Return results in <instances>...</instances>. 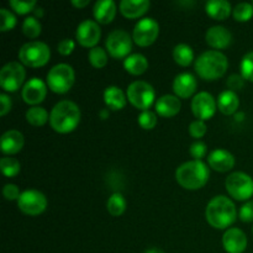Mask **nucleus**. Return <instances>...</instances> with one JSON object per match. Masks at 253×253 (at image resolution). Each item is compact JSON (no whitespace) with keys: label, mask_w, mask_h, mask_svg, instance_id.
<instances>
[{"label":"nucleus","mask_w":253,"mask_h":253,"mask_svg":"<svg viewBox=\"0 0 253 253\" xmlns=\"http://www.w3.org/2000/svg\"><path fill=\"white\" fill-rule=\"evenodd\" d=\"M49 120L48 113L41 106H32L26 111V121L32 126H43Z\"/></svg>","instance_id":"c85d7f7f"},{"label":"nucleus","mask_w":253,"mask_h":253,"mask_svg":"<svg viewBox=\"0 0 253 253\" xmlns=\"http://www.w3.org/2000/svg\"><path fill=\"white\" fill-rule=\"evenodd\" d=\"M205 217L210 226L214 229L225 230L236 221V207L230 198L225 195H217L212 198L207 205Z\"/></svg>","instance_id":"f257e3e1"},{"label":"nucleus","mask_w":253,"mask_h":253,"mask_svg":"<svg viewBox=\"0 0 253 253\" xmlns=\"http://www.w3.org/2000/svg\"><path fill=\"white\" fill-rule=\"evenodd\" d=\"M182 104L178 96L175 95H163L156 103V111L162 118H173L180 111Z\"/></svg>","instance_id":"412c9836"},{"label":"nucleus","mask_w":253,"mask_h":253,"mask_svg":"<svg viewBox=\"0 0 253 253\" xmlns=\"http://www.w3.org/2000/svg\"><path fill=\"white\" fill-rule=\"evenodd\" d=\"M229 62L224 53L216 49L207 51L200 54L195 61V72L204 81H216L221 78L227 71Z\"/></svg>","instance_id":"7ed1b4c3"},{"label":"nucleus","mask_w":253,"mask_h":253,"mask_svg":"<svg viewBox=\"0 0 253 253\" xmlns=\"http://www.w3.org/2000/svg\"><path fill=\"white\" fill-rule=\"evenodd\" d=\"M104 101H105L106 106L111 110H121L126 106L127 103V95L124 94L119 86L111 85L108 86L104 91Z\"/></svg>","instance_id":"b1692460"},{"label":"nucleus","mask_w":253,"mask_h":253,"mask_svg":"<svg viewBox=\"0 0 253 253\" xmlns=\"http://www.w3.org/2000/svg\"><path fill=\"white\" fill-rule=\"evenodd\" d=\"M101 37V30L98 22L93 20H84L77 27L76 39L83 47L94 48L99 43Z\"/></svg>","instance_id":"4468645a"},{"label":"nucleus","mask_w":253,"mask_h":253,"mask_svg":"<svg viewBox=\"0 0 253 253\" xmlns=\"http://www.w3.org/2000/svg\"><path fill=\"white\" fill-rule=\"evenodd\" d=\"M116 4L113 0H100V1H96L94 5L93 14L95 17L96 22L99 24H110L116 16Z\"/></svg>","instance_id":"4be33fe9"},{"label":"nucleus","mask_w":253,"mask_h":253,"mask_svg":"<svg viewBox=\"0 0 253 253\" xmlns=\"http://www.w3.org/2000/svg\"><path fill=\"white\" fill-rule=\"evenodd\" d=\"M239 106V96H237V94L235 91L225 90L219 95V99H217V109L224 115H232V114L236 113Z\"/></svg>","instance_id":"393cba45"},{"label":"nucleus","mask_w":253,"mask_h":253,"mask_svg":"<svg viewBox=\"0 0 253 253\" xmlns=\"http://www.w3.org/2000/svg\"><path fill=\"white\" fill-rule=\"evenodd\" d=\"M74 48H76V43L71 39H64L58 43V52L62 56H69L74 51Z\"/></svg>","instance_id":"c03bdc74"},{"label":"nucleus","mask_w":253,"mask_h":253,"mask_svg":"<svg viewBox=\"0 0 253 253\" xmlns=\"http://www.w3.org/2000/svg\"><path fill=\"white\" fill-rule=\"evenodd\" d=\"M190 155L194 158V161H202V158L207 155V145L202 141H197L190 146Z\"/></svg>","instance_id":"ea45409f"},{"label":"nucleus","mask_w":253,"mask_h":253,"mask_svg":"<svg viewBox=\"0 0 253 253\" xmlns=\"http://www.w3.org/2000/svg\"><path fill=\"white\" fill-rule=\"evenodd\" d=\"M239 216L241 221L252 222L253 221V202H247L240 209Z\"/></svg>","instance_id":"a19ab883"},{"label":"nucleus","mask_w":253,"mask_h":253,"mask_svg":"<svg viewBox=\"0 0 253 253\" xmlns=\"http://www.w3.org/2000/svg\"><path fill=\"white\" fill-rule=\"evenodd\" d=\"M151 2L147 0H123L120 2V11L127 19H137L148 11Z\"/></svg>","instance_id":"5701e85b"},{"label":"nucleus","mask_w":253,"mask_h":253,"mask_svg":"<svg viewBox=\"0 0 253 253\" xmlns=\"http://www.w3.org/2000/svg\"><path fill=\"white\" fill-rule=\"evenodd\" d=\"M197 79L190 73L178 74L173 82V91L175 96L182 99H188L197 90Z\"/></svg>","instance_id":"f3484780"},{"label":"nucleus","mask_w":253,"mask_h":253,"mask_svg":"<svg viewBox=\"0 0 253 253\" xmlns=\"http://www.w3.org/2000/svg\"><path fill=\"white\" fill-rule=\"evenodd\" d=\"M160 35V25L152 17H145L135 25L132 40L140 47L151 46Z\"/></svg>","instance_id":"f8f14e48"},{"label":"nucleus","mask_w":253,"mask_h":253,"mask_svg":"<svg viewBox=\"0 0 253 253\" xmlns=\"http://www.w3.org/2000/svg\"><path fill=\"white\" fill-rule=\"evenodd\" d=\"M0 104H1L0 115L5 116L10 110H11V100H10V98L6 94H1V95H0Z\"/></svg>","instance_id":"a18cd8bd"},{"label":"nucleus","mask_w":253,"mask_h":253,"mask_svg":"<svg viewBox=\"0 0 253 253\" xmlns=\"http://www.w3.org/2000/svg\"><path fill=\"white\" fill-rule=\"evenodd\" d=\"M35 15H36V19L37 17H42L43 16V9H42V7H36V9H35Z\"/></svg>","instance_id":"09e8293b"},{"label":"nucleus","mask_w":253,"mask_h":253,"mask_svg":"<svg viewBox=\"0 0 253 253\" xmlns=\"http://www.w3.org/2000/svg\"><path fill=\"white\" fill-rule=\"evenodd\" d=\"M41 29V24H40V21L35 16L26 17L24 24H22V32L29 39H36V37H39L42 31Z\"/></svg>","instance_id":"473e14b6"},{"label":"nucleus","mask_w":253,"mask_h":253,"mask_svg":"<svg viewBox=\"0 0 253 253\" xmlns=\"http://www.w3.org/2000/svg\"><path fill=\"white\" fill-rule=\"evenodd\" d=\"M0 168H1L5 177H15V175L19 174L20 169H21V165H20L16 158L2 157L0 160Z\"/></svg>","instance_id":"72a5a7b5"},{"label":"nucleus","mask_w":253,"mask_h":253,"mask_svg":"<svg viewBox=\"0 0 253 253\" xmlns=\"http://www.w3.org/2000/svg\"><path fill=\"white\" fill-rule=\"evenodd\" d=\"M72 5L78 7V9H83L86 5H89V0H73V1H72Z\"/></svg>","instance_id":"49530a36"},{"label":"nucleus","mask_w":253,"mask_h":253,"mask_svg":"<svg viewBox=\"0 0 253 253\" xmlns=\"http://www.w3.org/2000/svg\"><path fill=\"white\" fill-rule=\"evenodd\" d=\"M17 207L24 214L37 216L46 210L47 198L44 197L43 193L36 189L25 190L17 200Z\"/></svg>","instance_id":"9b49d317"},{"label":"nucleus","mask_w":253,"mask_h":253,"mask_svg":"<svg viewBox=\"0 0 253 253\" xmlns=\"http://www.w3.org/2000/svg\"><path fill=\"white\" fill-rule=\"evenodd\" d=\"M47 95V85L40 78H32L24 85L21 96L29 105H37L42 103Z\"/></svg>","instance_id":"2eb2a0df"},{"label":"nucleus","mask_w":253,"mask_h":253,"mask_svg":"<svg viewBox=\"0 0 253 253\" xmlns=\"http://www.w3.org/2000/svg\"><path fill=\"white\" fill-rule=\"evenodd\" d=\"M227 86L230 88V90L235 91L236 93L237 90L244 88V84H245V79L242 76H239V74H232V76L229 77L227 79Z\"/></svg>","instance_id":"79ce46f5"},{"label":"nucleus","mask_w":253,"mask_h":253,"mask_svg":"<svg viewBox=\"0 0 253 253\" xmlns=\"http://www.w3.org/2000/svg\"><path fill=\"white\" fill-rule=\"evenodd\" d=\"M205 40H207V43L212 48L224 49L231 43L232 35L226 27L212 26L207 31Z\"/></svg>","instance_id":"a211bd4d"},{"label":"nucleus","mask_w":253,"mask_h":253,"mask_svg":"<svg viewBox=\"0 0 253 253\" xmlns=\"http://www.w3.org/2000/svg\"><path fill=\"white\" fill-rule=\"evenodd\" d=\"M232 16L239 22H247L253 17V5L250 2H240L232 9Z\"/></svg>","instance_id":"7c9ffc66"},{"label":"nucleus","mask_w":253,"mask_h":253,"mask_svg":"<svg viewBox=\"0 0 253 253\" xmlns=\"http://www.w3.org/2000/svg\"><path fill=\"white\" fill-rule=\"evenodd\" d=\"M222 246L227 253H244L247 247V237L242 230L231 227L222 236Z\"/></svg>","instance_id":"dca6fc26"},{"label":"nucleus","mask_w":253,"mask_h":253,"mask_svg":"<svg viewBox=\"0 0 253 253\" xmlns=\"http://www.w3.org/2000/svg\"><path fill=\"white\" fill-rule=\"evenodd\" d=\"M128 101L135 106L136 109L146 111L151 108L156 99V91L151 84L143 81H136L131 83L127 88Z\"/></svg>","instance_id":"6e6552de"},{"label":"nucleus","mask_w":253,"mask_h":253,"mask_svg":"<svg viewBox=\"0 0 253 253\" xmlns=\"http://www.w3.org/2000/svg\"><path fill=\"white\" fill-rule=\"evenodd\" d=\"M24 135L17 130H9L1 136V151L4 155H16L24 147Z\"/></svg>","instance_id":"aec40b11"},{"label":"nucleus","mask_w":253,"mask_h":253,"mask_svg":"<svg viewBox=\"0 0 253 253\" xmlns=\"http://www.w3.org/2000/svg\"><path fill=\"white\" fill-rule=\"evenodd\" d=\"M205 10H207L208 15L210 17L219 20V21L226 20L232 12L231 4L229 1H225V0H211V1H208L207 5H205Z\"/></svg>","instance_id":"a878e982"},{"label":"nucleus","mask_w":253,"mask_h":253,"mask_svg":"<svg viewBox=\"0 0 253 253\" xmlns=\"http://www.w3.org/2000/svg\"><path fill=\"white\" fill-rule=\"evenodd\" d=\"M9 5L16 14L26 15L29 12L35 11L37 2L31 0V1H20V0H10Z\"/></svg>","instance_id":"f704fd0d"},{"label":"nucleus","mask_w":253,"mask_h":253,"mask_svg":"<svg viewBox=\"0 0 253 253\" xmlns=\"http://www.w3.org/2000/svg\"><path fill=\"white\" fill-rule=\"evenodd\" d=\"M217 104L214 96L208 91H200L193 98L192 111L197 120H209L216 113Z\"/></svg>","instance_id":"ddd939ff"},{"label":"nucleus","mask_w":253,"mask_h":253,"mask_svg":"<svg viewBox=\"0 0 253 253\" xmlns=\"http://www.w3.org/2000/svg\"><path fill=\"white\" fill-rule=\"evenodd\" d=\"M138 124L143 130H152L157 125V116L150 110L142 111L138 116Z\"/></svg>","instance_id":"4c0bfd02"},{"label":"nucleus","mask_w":253,"mask_h":253,"mask_svg":"<svg viewBox=\"0 0 253 253\" xmlns=\"http://www.w3.org/2000/svg\"><path fill=\"white\" fill-rule=\"evenodd\" d=\"M106 51L113 58L123 59L130 56L132 49V40L130 35L124 30H115L110 32L105 42Z\"/></svg>","instance_id":"1a4fd4ad"},{"label":"nucleus","mask_w":253,"mask_h":253,"mask_svg":"<svg viewBox=\"0 0 253 253\" xmlns=\"http://www.w3.org/2000/svg\"><path fill=\"white\" fill-rule=\"evenodd\" d=\"M0 17H1V24H0V30L2 32L10 31V30L14 29L16 26V17L12 14L11 11H9L7 9H0Z\"/></svg>","instance_id":"e433bc0d"},{"label":"nucleus","mask_w":253,"mask_h":253,"mask_svg":"<svg viewBox=\"0 0 253 253\" xmlns=\"http://www.w3.org/2000/svg\"><path fill=\"white\" fill-rule=\"evenodd\" d=\"M88 58L94 68L101 69L108 64V53L101 47H94V48H91L89 51Z\"/></svg>","instance_id":"2f4dec72"},{"label":"nucleus","mask_w":253,"mask_h":253,"mask_svg":"<svg viewBox=\"0 0 253 253\" xmlns=\"http://www.w3.org/2000/svg\"><path fill=\"white\" fill-rule=\"evenodd\" d=\"M99 116H100L103 120H106V119H109V110H108V109H103V110L99 113Z\"/></svg>","instance_id":"de8ad7c7"},{"label":"nucleus","mask_w":253,"mask_h":253,"mask_svg":"<svg viewBox=\"0 0 253 253\" xmlns=\"http://www.w3.org/2000/svg\"><path fill=\"white\" fill-rule=\"evenodd\" d=\"M25 77H26V71L21 63L9 62L2 67L0 72V85L5 91L14 93L19 90L20 86L24 84Z\"/></svg>","instance_id":"9d476101"},{"label":"nucleus","mask_w":253,"mask_h":253,"mask_svg":"<svg viewBox=\"0 0 253 253\" xmlns=\"http://www.w3.org/2000/svg\"><path fill=\"white\" fill-rule=\"evenodd\" d=\"M252 5H253V2H252Z\"/></svg>","instance_id":"3c124183"},{"label":"nucleus","mask_w":253,"mask_h":253,"mask_svg":"<svg viewBox=\"0 0 253 253\" xmlns=\"http://www.w3.org/2000/svg\"><path fill=\"white\" fill-rule=\"evenodd\" d=\"M81 123V109L71 100L57 103L49 114L51 127L58 133H69Z\"/></svg>","instance_id":"f03ea898"},{"label":"nucleus","mask_w":253,"mask_h":253,"mask_svg":"<svg viewBox=\"0 0 253 253\" xmlns=\"http://www.w3.org/2000/svg\"><path fill=\"white\" fill-rule=\"evenodd\" d=\"M106 209L113 216H120L126 210V200L121 193H114L106 203Z\"/></svg>","instance_id":"c756f323"},{"label":"nucleus","mask_w":253,"mask_h":253,"mask_svg":"<svg viewBox=\"0 0 253 253\" xmlns=\"http://www.w3.org/2000/svg\"><path fill=\"white\" fill-rule=\"evenodd\" d=\"M230 197L239 202H245L253 195V179L251 175L244 172H234L226 178L225 182Z\"/></svg>","instance_id":"0eeeda50"},{"label":"nucleus","mask_w":253,"mask_h":253,"mask_svg":"<svg viewBox=\"0 0 253 253\" xmlns=\"http://www.w3.org/2000/svg\"><path fill=\"white\" fill-rule=\"evenodd\" d=\"M124 68L132 76H141L148 69V61L143 54L133 53L130 54L124 61Z\"/></svg>","instance_id":"bb28decb"},{"label":"nucleus","mask_w":253,"mask_h":253,"mask_svg":"<svg viewBox=\"0 0 253 253\" xmlns=\"http://www.w3.org/2000/svg\"><path fill=\"white\" fill-rule=\"evenodd\" d=\"M252 231H253V229H252Z\"/></svg>","instance_id":"603ef678"},{"label":"nucleus","mask_w":253,"mask_h":253,"mask_svg":"<svg viewBox=\"0 0 253 253\" xmlns=\"http://www.w3.org/2000/svg\"><path fill=\"white\" fill-rule=\"evenodd\" d=\"M76 74L69 64L59 63L52 67L47 74V85L53 93L66 94L74 84Z\"/></svg>","instance_id":"423d86ee"},{"label":"nucleus","mask_w":253,"mask_h":253,"mask_svg":"<svg viewBox=\"0 0 253 253\" xmlns=\"http://www.w3.org/2000/svg\"><path fill=\"white\" fill-rule=\"evenodd\" d=\"M145 253H165V252L161 251V250L158 249H151V250H147Z\"/></svg>","instance_id":"8fccbe9b"},{"label":"nucleus","mask_w":253,"mask_h":253,"mask_svg":"<svg viewBox=\"0 0 253 253\" xmlns=\"http://www.w3.org/2000/svg\"><path fill=\"white\" fill-rule=\"evenodd\" d=\"M173 59L182 67H188L194 61V51L189 44L179 43L173 49Z\"/></svg>","instance_id":"cd10ccee"},{"label":"nucleus","mask_w":253,"mask_h":253,"mask_svg":"<svg viewBox=\"0 0 253 253\" xmlns=\"http://www.w3.org/2000/svg\"><path fill=\"white\" fill-rule=\"evenodd\" d=\"M210 168L216 172H229L235 167V157L226 150H214L208 157Z\"/></svg>","instance_id":"6ab92c4d"},{"label":"nucleus","mask_w":253,"mask_h":253,"mask_svg":"<svg viewBox=\"0 0 253 253\" xmlns=\"http://www.w3.org/2000/svg\"><path fill=\"white\" fill-rule=\"evenodd\" d=\"M51 51L46 43L40 41H31L25 43L19 51V59L24 66L39 68L48 63Z\"/></svg>","instance_id":"39448f33"},{"label":"nucleus","mask_w":253,"mask_h":253,"mask_svg":"<svg viewBox=\"0 0 253 253\" xmlns=\"http://www.w3.org/2000/svg\"><path fill=\"white\" fill-rule=\"evenodd\" d=\"M175 179L184 189H202L209 180V169L202 161H189L177 168Z\"/></svg>","instance_id":"20e7f679"},{"label":"nucleus","mask_w":253,"mask_h":253,"mask_svg":"<svg viewBox=\"0 0 253 253\" xmlns=\"http://www.w3.org/2000/svg\"><path fill=\"white\" fill-rule=\"evenodd\" d=\"M2 194L6 200H19L20 195V189L17 185L15 184H5L4 189H2Z\"/></svg>","instance_id":"37998d69"},{"label":"nucleus","mask_w":253,"mask_h":253,"mask_svg":"<svg viewBox=\"0 0 253 253\" xmlns=\"http://www.w3.org/2000/svg\"><path fill=\"white\" fill-rule=\"evenodd\" d=\"M207 125H205L204 121L202 120H194L189 126V133L190 136L194 138L204 137L205 133H207Z\"/></svg>","instance_id":"58836bf2"},{"label":"nucleus","mask_w":253,"mask_h":253,"mask_svg":"<svg viewBox=\"0 0 253 253\" xmlns=\"http://www.w3.org/2000/svg\"><path fill=\"white\" fill-rule=\"evenodd\" d=\"M241 76L253 83V51L245 54L241 61Z\"/></svg>","instance_id":"c9c22d12"}]
</instances>
